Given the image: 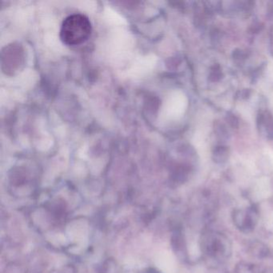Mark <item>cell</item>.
Segmentation results:
<instances>
[{"label":"cell","mask_w":273,"mask_h":273,"mask_svg":"<svg viewBox=\"0 0 273 273\" xmlns=\"http://www.w3.org/2000/svg\"><path fill=\"white\" fill-rule=\"evenodd\" d=\"M228 150L226 147H217V148L215 149V152H214V156L216 157V159L220 161V157H221V159H225L227 158L228 154Z\"/></svg>","instance_id":"cell-2"},{"label":"cell","mask_w":273,"mask_h":273,"mask_svg":"<svg viewBox=\"0 0 273 273\" xmlns=\"http://www.w3.org/2000/svg\"><path fill=\"white\" fill-rule=\"evenodd\" d=\"M220 76H221V71H220L219 67L217 66V68H215L214 70H211V74H210V78H211L212 81H217V80L220 79Z\"/></svg>","instance_id":"cell-3"},{"label":"cell","mask_w":273,"mask_h":273,"mask_svg":"<svg viewBox=\"0 0 273 273\" xmlns=\"http://www.w3.org/2000/svg\"><path fill=\"white\" fill-rule=\"evenodd\" d=\"M91 24L87 16L74 14L64 20L60 28L62 42L69 46L83 44L91 34Z\"/></svg>","instance_id":"cell-1"}]
</instances>
